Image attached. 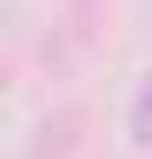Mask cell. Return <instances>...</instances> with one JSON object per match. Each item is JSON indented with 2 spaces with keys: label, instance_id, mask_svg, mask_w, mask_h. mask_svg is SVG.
I'll use <instances>...</instances> for the list:
<instances>
[{
  "label": "cell",
  "instance_id": "obj_1",
  "mask_svg": "<svg viewBox=\"0 0 152 159\" xmlns=\"http://www.w3.org/2000/svg\"><path fill=\"white\" fill-rule=\"evenodd\" d=\"M73 126H80V113H53V119H40V139H33V152H27V159H66Z\"/></svg>",
  "mask_w": 152,
  "mask_h": 159
},
{
  "label": "cell",
  "instance_id": "obj_2",
  "mask_svg": "<svg viewBox=\"0 0 152 159\" xmlns=\"http://www.w3.org/2000/svg\"><path fill=\"white\" fill-rule=\"evenodd\" d=\"M126 126H132V139H139V146H152V73H145V86L132 93V113H126Z\"/></svg>",
  "mask_w": 152,
  "mask_h": 159
},
{
  "label": "cell",
  "instance_id": "obj_3",
  "mask_svg": "<svg viewBox=\"0 0 152 159\" xmlns=\"http://www.w3.org/2000/svg\"><path fill=\"white\" fill-rule=\"evenodd\" d=\"M99 13V0H73V20H80V33H86V20Z\"/></svg>",
  "mask_w": 152,
  "mask_h": 159
}]
</instances>
